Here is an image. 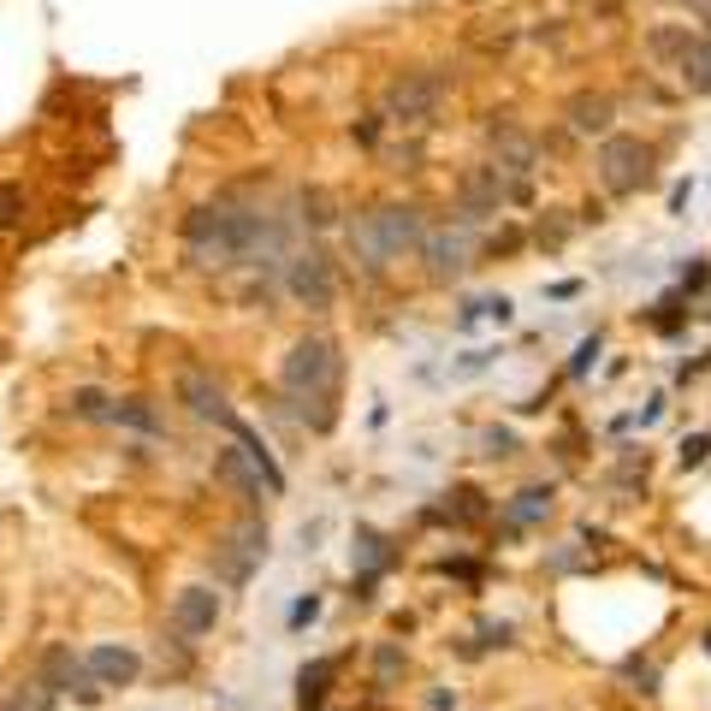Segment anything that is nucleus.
<instances>
[{"label": "nucleus", "mask_w": 711, "mask_h": 711, "mask_svg": "<svg viewBox=\"0 0 711 711\" xmlns=\"http://www.w3.org/2000/svg\"><path fill=\"white\" fill-rule=\"evenodd\" d=\"M551 516V492L546 486H528V492H516L511 504H504V528H534V521H546Z\"/></svg>", "instance_id": "f3484780"}, {"label": "nucleus", "mask_w": 711, "mask_h": 711, "mask_svg": "<svg viewBox=\"0 0 711 711\" xmlns=\"http://www.w3.org/2000/svg\"><path fill=\"white\" fill-rule=\"evenodd\" d=\"M24 208H31V202H24L19 184H0V231L19 226V220H24Z\"/></svg>", "instance_id": "b1692460"}, {"label": "nucleus", "mask_w": 711, "mask_h": 711, "mask_svg": "<svg viewBox=\"0 0 711 711\" xmlns=\"http://www.w3.org/2000/svg\"><path fill=\"white\" fill-rule=\"evenodd\" d=\"M706 652H711V634H706Z\"/></svg>", "instance_id": "7c9ffc66"}, {"label": "nucleus", "mask_w": 711, "mask_h": 711, "mask_svg": "<svg viewBox=\"0 0 711 711\" xmlns=\"http://www.w3.org/2000/svg\"><path fill=\"white\" fill-rule=\"evenodd\" d=\"M285 291H291L302 309H332V302H339V267H332V255L326 250H297L291 261H285Z\"/></svg>", "instance_id": "0eeeda50"}, {"label": "nucleus", "mask_w": 711, "mask_h": 711, "mask_svg": "<svg viewBox=\"0 0 711 711\" xmlns=\"http://www.w3.org/2000/svg\"><path fill=\"white\" fill-rule=\"evenodd\" d=\"M474 255H481V243H474V226L457 220V226H439L421 238V261H427V279L433 285H451L462 273L474 267Z\"/></svg>", "instance_id": "423d86ee"}, {"label": "nucleus", "mask_w": 711, "mask_h": 711, "mask_svg": "<svg viewBox=\"0 0 711 711\" xmlns=\"http://www.w3.org/2000/svg\"><path fill=\"white\" fill-rule=\"evenodd\" d=\"M54 700H60V693L36 676V681H24V688H12L7 700H0V711H54Z\"/></svg>", "instance_id": "412c9836"}, {"label": "nucleus", "mask_w": 711, "mask_h": 711, "mask_svg": "<svg viewBox=\"0 0 711 711\" xmlns=\"http://www.w3.org/2000/svg\"><path fill=\"white\" fill-rule=\"evenodd\" d=\"M688 7H693V12H700V19H711V0H688Z\"/></svg>", "instance_id": "c756f323"}, {"label": "nucleus", "mask_w": 711, "mask_h": 711, "mask_svg": "<svg viewBox=\"0 0 711 711\" xmlns=\"http://www.w3.org/2000/svg\"><path fill=\"white\" fill-rule=\"evenodd\" d=\"M492 154H498L492 167H504V172H534L540 142H534L528 130H516V125H492Z\"/></svg>", "instance_id": "dca6fc26"}, {"label": "nucleus", "mask_w": 711, "mask_h": 711, "mask_svg": "<svg viewBox=\"0 0 711 711\" xmlns=\"http://www.w3.org/2000/svg\"><path fill=\"white\" fill-rule=\"evenodd\" d=\"M511 433H486V457H511Z\"/></svg>", "instance_id": "c85d7f7f"}, {"label": "nucleus", "mask_w": 711, "mask_h": 711, "mask_svg": "<svg viewBox=\"0 0 711 711\" xmlns=\"http://www.w3.org/2000/svg\"><path fill=\"white\" fill-rule=\"evenodd\" d=\"M528 196V184H511V172L504 167H492V161H481V167H469L457 179V214L462 220H492V214L504 208V202H521Z\"/></svg>", "instance_id": "20e7f679"}, {"label": "nucleus", "mask_w": 711, "mask_h": 711, "mask_svg": "<svg viewBox=\"0 0 711 711\" xmlns=\"http://www.w3.org/2000/svg\"><path fill=\"white\" fill-rule=\"evenodd\" d=\"M83 670H90V681L95 688H130V681H137V670H142V658L130 646H90L83 652Z\"/></svg>", "instance_id": "f8f14e48"}, {"label": "nucleus", "mask_w": 711, "mask_h": 711, "mask_svg": "<svg viewBox=\"0 0 711 711\" xmlns=\"http://www.w3.org/2000/svg\"><path fill=\"white\" fill-rule=\"evenodd\" d=\"M214 622H220V593L214 587H179V599H172V629L179 634H214Z\"/></svg>", "instance_id": "9b49d317"}, {"label": "nucleus", "mask_w": 711, "mask_h": 711, "mask_svg": "<svg viewBox=\"0 0 711 711\" xmlns=\"http://www.w3.org/2000/svg\"><path fill=\"white\" fill-rule=\"evenodd\" d=\"M113 421H119V427L149 433V439H154V433H167V421L154 415V403H149V398H119V403H113Z\"/></svg>", "instance_id": "aec40b11"}, {"label": "nucleus", "mask_w": 711, "mask_h": 711, "mask_svg": "<svg viewBox=\"0 0 711 711\" xmlns=\"http://www.w3.org/2000/svg\"><path fill=\"white\" fill-rule=\"evenodd\" d=\"M652 54H664V60H681V54H688V36L658 31V36H652Z\"/></svg>", "instance_id": "bb28decb"}, {"label": "nucleus", "mask_w": 711, "mask_h": 711, "mask_svg": "<svg viewBox=\"0 0 711 711\" xmlns=\"http://www.w3.org/2000/svg\"><path fill=\"white\" fill-rule=\"evenodd\" d=\"M374 670H380V688H386V681H391V676L403 670V652H398V646H386V652H380V664H374Z\"/></svg>", "instance_id": "cd10ccee"}, {"label": "nucleus", "mask_w": 711, "mask_h": 711, "mask_svg": "<svg viewBox=\"0 0 711 711\" xmlns=\"http://www.w3.org/2000/svg\"><path fill=\"white\" fill-rule=\"evenodd\" d=\"M297 208H302V220H309V226H332V220H339V214H332V196H326V191H302V196H297Z\"/></svg>", "instance_id": "5701e85b"}, {"label": "nucleus", "mask_w": 711, "mask_h": 711, "mask_svg": "<svg viewBox=\"0 0 711 711\" xmlns=\"http://www.w3.org/2000/svg\"><path fill=\"white\" fill-rule=\"evenodd\" d=\"M42 681H48L54 693H78L83 706L101 700V688L90 681V670H83V658L71 646H48V658H42Z\"/></svg>", "instance_id": "9d476101"}, {"label": "nucleus", "mask_w": 711, "mask_h": 711, "mask_svg": "<svg viewBox=\"0 0 711 711\" xmlns=\"http://www.w3.org/2000/svg\"><path fill=\"white\" fill-rule=\"evenodd\" d=\"M706 457H711V433H693V439L681 445V469H700Z\"/></svg>", "instance_id": "a878e982"}, {"label": "nucleus", "mask_w": 711, "mask_h": 711, "mask_svg": "<svg viewBox=\"0 0 711 711\" xmlns=\"http://www.w3.org/2000/svg\"><path fill=\"white\" fill-rule=\"evenodd\" d=\"M611 119H617L611 95H599V90L570 95V130H582V137H611Z\"/></svg>", "instance_id": "2eb2a0df"}, {"label": "nucleus", "mask_w": 711, "mask_h": 711, "mask_svg": "<svg viewBox=\"0 0 711 711\" xmlns=\"http://www.w3.org/2000/svg\"><path fill=\"white\" fill-rule=\"evenodd\" d=\"M339 676V658H314V664H302V676H297V700L302 711H314L326 700V681Z\"/></svg>", "instance_id": "6ab92c4d"}, {"label": "nucleus", "mask_w": 711, "mask_h": 711, "mask_svg": "<svg viewBox=\"0 0 711 711\" xmlns=\"http://www.w3.org/2000/svg\"><path fill=\"white\" fill-rule=\"evenodd\" d=\"M445 90H451V78H445L439 66L398 71V78L386 83V95H380L386 125H433V113L445 107Z\"/></svg>", "instance_id": "7ed1b4c3"}, {"label": "nucleus", "mask_w": 711, "mask_h": 711, "mask_svg": "<svg viewBox=\"0 0 711 711\" xmlns=\"http://www.w3.org/2000/svg\"><path fill=\"white\" fill-rule=\"evenodd\" d=\"M451 498H457V504H451V516H457V521H481V516H486V504H481V492H474V486L451 492Z\"/></svg>", "instance_id": "393cba45"}, {"label": "nucleus", "mask_w": 711, "mask_h": 711, "mask_svg": "<svg viewBox=\"0 0 711 711\" xmlns=\"http://www.w3.org/2000/svg\"><path fill=\"white\" fill-rule=\"evenodd\" d=\"M279 243H285V220H273L261 208H238L231 196L184 214V255L196 267H238V261L273 255Z\"/></svg>", "instance_id": "f257e3e1"}, {"label": "nucleus", "mask_w": 711, "mask_h": 711, "mask_svg": "<svg viewBox=\"0 0 711 711\" xmlns=\"http://www.w3.org/2000/svg\"><path fill=\"white\" fill-rule=\"evenodd\" d=\"M593 167H599V184L611 196H634L652 179V142H641V137H605Z\"/></svg>", "instance_id": "39448f33"}, {"label": "nucleus", "mask_w": 711, "mask_h": 711, "mask_svg": "<svg viewBox=\"0 0 711 711\" xmlns=\"http://www.w3.org/2000/svg\"><path fill=\"white\" fill-rule=\"evenodd\" d=\"M71 415H83V421H113V398H107V391H95V386H83V391H71Z\"/></svg>", "instance_id": "4be33fe9"}, {"label": "nucleus", "mask_w": 711, "mask_h": 711, "mask_svg": "<svg viewBox=\"0 0 711 711\" xmlns=\"http://www.w3.org/2000/svg\"><path fill=\"white\" fill-rule=\"evenodd\" d=\"M214 474H220V481L238 492L243 504H261V492H267V474L255 469V457L243 451V445H226V451L214 457Z\"/></svg>", "instance_id": "ddd939ff"}, {"label": "nucleus", "mask_w": 711, "mask_h": 711, "mask_svg": "<svg viewBox=\"0 0 711 711\" xmlns=\"http://www.w3.org/2000/svg\"><path fill=\"white\" fill-rule=\"evenodd\" d=\"M279 386H285V398H291L302 427H314V433L339 427L344 356H339V344H332L326 332H309V339L291 344V356H285V368H279Z\"/></svg>", "instance_id": "f03ea898"}, {"label": "nucleus", "mask_w": 711, "mask_h": 711, "mask_svg": "<svg viewBox=\"0 0 711 711\" xmlns=\"http://www.w3.org/2000/svg\"><path fill=\"white\" fill-rule=\"evenodd\" d=\"M179 403H184V410H191L196 421H231L226 391L214 386L202 368H184V374H179Z\"/></svg>", "instance_id": "4468645a"}, {"label": "nucleus", "mask_w": 711, "mask_h": 711, "mask_svg": "<svg viewBox=\"0 0 711 711\" xmlns=\"http://www.w3.org/2000/svg\"><path fill=\"white\" fill-rule=\"evenodd\" d=\"M368 226H374V238H380L386 261L421 250V238H427V220H421L415 202H380V208H368Z\"/></svg>", "instance_id": "1a4fd4ad"}, {"label": "nucleus", "mask_w": 711, "mask_h": 711, "mask_svg": "<svg viewBox=\"0 0 711 711\" xmlns=\"http://www.w3.org/2000/svg\"><path fill=\"white\" fill-rule=\"evenodd\" d=\"M681 83L693 95H711V36H693L688 54H681Z\"/></svg>", "instance_id": "a211bd4d"}, {"label": "nucleus", "mask_w": 711, "mask_h": 711, "mask_svg": "<svg viewBox=\"0 0 711 711\" xmlns=\"http://www.w3.org/2000/svg\"><path fill=\"white\" fill-rule=\"evenodd\" d=\"M261 558H267V521H261V516H243L238 528H231L226 540L214 546V575H220V582H250Z\"/></svg>", "instance_id": "6e6552de"}]
</instances>
